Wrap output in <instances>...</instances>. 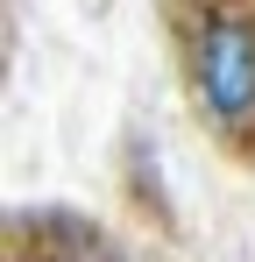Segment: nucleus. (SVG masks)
I'll return each mask as SVG.
<instances>
[{
	"mask_svg": "<svg viewBox=\"0 0 255 262\" xmlns=\"http://www.w3.org/2000/svg\"><path fill=\"white\" fill-rule=\"evenodd\" d=\"M42 262H92V255H42Z\"/></svg>",
	"mask_w": 255,
	"mask_h": 262,
	"instance_id": "f03ea898",
	"label": "nucleus"
},
{
	"mask_svg": "<svg viewBox=\"0 0 255 262\" xmlns=\"http://www.w3.org/2000/svg\"><path fill=\"white\" fill-rule=\"evenodd\" d=\"M192 85L206 99L220 128H248L255 121V29L241 14H206L199 43H192Z\"/></svg>",
	"mask_w": 255,
	"mask_h": 262,
	"instance_id": "f257e3e1",
	"label": "nucleus"
}]
</instances>
